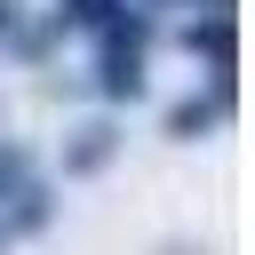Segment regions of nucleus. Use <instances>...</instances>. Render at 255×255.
<instances>
[{
    "label": "nucleus",
    "mask_w": 255,
    "mask_h": 255,
    "mask_svg": "<svg viewBox=\"0 0 255 255\" xmlns=\"http://www.w3.org/2000/svg\"><path fill=\"white\" fill-rule=\"evenodd\" d=\"M104 151H112V128H88V143H80V151H72V167H96V159H104Z\"/></svg>",
    "instance_id": "obj_4"
},
{
    "label": "nucleus",
    "mask_w": 255,
    "mask_h": 255,
    "mask_svg": "<svg viewBox=\"0 0 255 255\" xmlns=\"http://www.w3.org/2000/svg\"><path fill=\"white\" fill-rule=\"evenodd\" d=\"M0 40H8V48H24V56H32V48H40V40H32V32H24V16H16V0H0Z\"/></svg>",
    "instance_id": "obj_3"
},
{
    "label": "nucleus",
    "mask_w": 255,
    "mask_h": 255,
    "mask_svg": "<svg viewBox=\"0 0 255 255\" xmlns=\"http://www.w3.org/2000/svg\"><path fill=\"white\" fill-rule=\"evenodd\" d=\"M96 64H104V96H143V16H112L96 24Z\"/></svg>",
    "instance_id": "obj_1"
},
{
    "label": "nucleus",
    "mask_w": 255,
    "mask_h": 255,
    "mask_svg": "<svg viewBox=\"0 0 255 255\" xmlns=\"http://www.w3.org/2000/svg\"><path fill=\"white\" fill-rule=\"evenodd\" d=\"M64 16H72L80 32H96V24H112V16H120V0H64Z\"/></svg>",
    "instance_id": "obj_2"
}]
</instances>
